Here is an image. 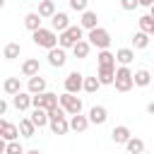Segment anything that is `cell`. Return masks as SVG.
<instances>
[{
    "mask_svg": "<svg viewBox=\"0 0 154 154\" xmlns=\"http://www.w3.org/2000/svg\"><path fill=\"white\" fill-rule=\"evenodd\" d=\"M31 41H34L38 48L51 51V48H55V46H58V31L41 26V29H36V31H31Z\"/></svg>",
    "mask_w": 154,
    "mask_h": 154,
    "instance_id": "cell-2",
    "label": "cell"
},
{
    "mask_svg": "<svg viewBox=\"0 0 154 154\" xmlns=\"http://www.w3.org/2000/svg\"><path fill=\"white\" fill-rule=\"evenodd\" d=\"M36 12H38V14L43 17V19H51V17H53V14L58 12V10H55V0H41V2H38V10H36Z\"/></svg>",
    "mask_w": 154,
    "mask_h": 154,
    "instance_id": "cell-18",
    "label": "cell"
},
{
    "mask_svg": "<svg viewBox=\"0 0 154 154\" xmlns=\"http://www.w3.org/2000/svg\"><path fill=\"white\" fill-rule=\"evenodd\" d=\"M2 89H5V94H10V96L19 94V91H22V82H19V77H7V79L2 82Z\"/></svg>",
    "mask_w": 154,
    "mask_h": 154,
    "instance_id": "cell-25",
    "label": "cell"
},
{
    "mask_svg": "<svg viewBox=\"0 0 154 154\" xmlns=\"http://www.w3.org/2000/svg\"><path fill=\"white\" fill-rule=\"evenodd\" d=\"M82 89H84V75L77 72V70H72V72L65 77V91H70V94H79Z\"/></svg>",
    "mask_w": 154,
    "mask_h": 154,
    "instance_id": "cell-7",
    "label": "cell"
},
{
    "mask_svg": "<svg viewBox=\"0 0 154 154\" xmlns=\"http://www.w3.org/2000/svg\"><path fill=\"white\" fill-rule=\"evenodd\" d=\"M96 77H99V82L101 84H113V79H116V67H99V72H96Z\"/></svg>",
    "mask_w": 154,
    "mask_h": 154,
    "instance_id": "cell-26",
    "label": "cell"
},
{
    "mask_svg": "<svg viewBox=\"0 0 154 154\" xmlns=\"http://www.w3.org/2000/svg\"><path fill=\"white\" fill-rule=\"evenodd\" d=\"M120 7L125 12H132L135 7H140V0H120Z\"/></svg>",
    "mask_w": 154,
    "mask_h": 154,
    "instance_id": "cell-35",
    "label": "cell"
},
{
    "mask_svg": "<svg viewBox=\"0 0 154 154\" xmlns=\"http://www.w3.org/2000/svg\"><path fill=\"white\" fill-rule=\"evenodd\" d=\"M58 101H60V106L65 108L67 116H77V113H82V108H84V106H82V99H79L77 94H70V91L60 94Z\"/></svg>",
    "mask_w": 154,
    "mask_h": 154,
    "instance_id": "cell-6",
    "label": "cell"
},
{
    "mask_svg": "<svg viewBox=\"0 0 154 154\" xmlns=\"http://www.w3.org/2000/svg\"><path fill=\"white\" fill-rule=\"evenodd\" d=\"M46 77H41V75H34V77H29V82H26V91L29 94H43L46 91Z\"/></svg>",
    "mask_w": 154,
    "mask_h": 154,
    "instance_id": "cell-11",
    "label": "cell"
},
{
    "mask_svg": "<svg viewBox=\"0 0 154 154\" xmlns=\"http://www.w3.org/2000/svg\"><path fill=\"white\" fill-rule=\"evenodd\" d=\"M142 154H147V152H142Z\"/></svg>",
    "mask_w": 154,
    "mask_h": 154,
    "instance_id": "cell-45",
    "label": "cell"
},
{
    "mask_svg": "<svg viewBox=\"0 0 154 154\" xmlns=\"http://www.w3.org/2000/svg\"><path fill=\"white\" fill-rule=\"evenodd\" d=\"M113 87H116V91H120V94H125V91H130V89L135 87V82H132V70H130L128 65L116 67V79H113Z\"/></svg>",
    "mask_w": 154,
    "mask_h": 154,
    "instance_id": "cell-3",
    "label": "cell"
},
{
    "mask_svg": "<svg viewBox=\"0 0 154 154\" xmlns=\"http://www.w3.org/2000/svg\"><path fill=\"white\" fill-rule=\"evenodd\" d=\"M79 26L87 29V31H89V29H96V26H99V14H96L94 10H84L82 17H79Z\"/></svg>",
    "mask_w": 154,
    "mask_h": 154,
    "instance_id": "cell-10",
    "label": "cell"
},
{
    "mask_svg": "<svg viewBox=\"0 0 154 154\" xmlns=\"http://www.w3.org/2000/svg\"><path fill=\"white\" fill-rule=\"evenodd\" d=\"M70 2V10H75V12H84V10H89V0H67Z\"/></svg>",
    "mask_w": 154,
    "mask_h": 154,
    "instance_id": "cell-34",
    "label": "cell"
},
{
    "mask_svg": "<svg viewBox=\"0 0 154 154\" xmlns=\"http://www.w3.org/2000/svg\"><path fill=\"white\" fill-rule=\"evenodd\" d=\"M149 36H154V29H152V31H149Z\"/></svg>",
    "mask_w": 154,
    "mask_h": 154,
    "instance_id": "cell-44",
    "label": "cell"
},
{
    "mask_svg": "<svg viewBox=\"0 0 154 154\" xmlns=\"http://www.w3.org/2000/svg\"><path fill=\"white\" fill-rule=\"evenodd\" d=\"M48 128L53 135H67L70 132V120H67V113L63 106L48 111Z\"/></svg>",
    "mask_w": 154,
    "mask_h": 154,
    "instance_id": "cell-1",
    "label": "cell"
},
{
    "mask_svg": "<svg viewBox=\"0 0 154 154\" xmlns=\"http://www.w3.org/2000/svg\"><path fill=\"white\" fill-rule=\"evenodd\" d=\"M108 120V111H106V106H91L89 108V123H94V125H103Z\"/></svg>",
    "mask_w": 154,
    "mask_h": 154,
    "instance_id": "cell-12",
    "label": "cell"
},
{
    "mask_svg": "<svg viewBox=\"0 0 154 154\" xmlns=\"http://www.w3.org/2000/svg\"><path fill=\"white\" fill-rule=\"evenodd\" d=\"M130 137H132V132H130L128 125H116V128L111 130V140H113L116 144H125Z\"/></svg>",
    "mask_w": 154,
    "mask_h": 154,
    "instance_id": "cell-13",
    "label": "cell"
},
{
    "mask_svg": "<svg viewBox=\"0 0 154 154\" xmlns=\"http://www.w3.org/2000/svg\"><path fill=\"white\" fill-rule=\"evenodd\" d=\"M70 51H72V55H75V58H87V55H89V51H91V43H89L87 38H82V41H77Z\"/></svg>",
    "mask_w": 154,
    "mask_h": 154,
    "instance_id": "cell-23",
    "label": "cell"
},
{
    "mask_svg": "<svg viewBox=\"0 0 154 154\" xmlns=\"http://www.w3.org/2000/svg\"><path fill=\"white\" fill-rule=\"evenodd\" d=\"M132 60H135V48H118V51H116V63L130 67Z\"/></svg>",
    "mask_w": 154,
    "mask_h": 154,
    "instance_id": "cell-19",
    "label": "cell"
},
{
    "mask_svg": "<svg viewBox=\"0 0 154 154\" xmlns=\"http://www.w3.org/2000/svg\"><path fill=\"white\" fill-rule=\"evenodd\" d=\"M29 118H31V123H34L36 128H46V125H48V111H46V108H34Z\"/></svg>",
    "mask_w": 154,
    "mask_h": 154,
    "instance_id": "cell-20",
    "label": "cell"
},
{
    "mask_svg": "<svg viewBox=\"0 0 154 154\" xmlns=\"http://www.w3.org/2000/svg\"><path fill=\"white\" fill-rule=\"evenodd\" d=\"M2 137H5L7 142L17 140V137H19V125H14V123H7V128H5V132H2Z\"/></svg>",
    "mask_w": 154,
    "mask_h": 154,
    "instance_id": "cell-31",
    "label": "cell"
},
{
    "mask_svg": "<svg viewBox=\"0 0 154 154\" xmlns=\"http://www.w3.org/2000/svg\"><path fill=\"white\" fill-rule=\"evenodd\" d=\"M140 5H142V7H152V5H154V0H140Z\"/></svg>",
    "mask_w": 154,
    "mask_h": 154,
    "instance_id": "cell-40",
    "label": "cell"
},
{
    "mask_svg": "<svg viewBox=\"0 0 154 154\" xmlns=\"http://www.w3.org/2000/svg\"><path fill=\"white\" fill-rule=\"evenodd\" d=\"M149 46V34L147 31H135L132 34V48L135 51H144Z\"/></svg>",
    "mask_w": 154,
    "mask_h": 154,
    "instance_id": "cell-22",
    "label": "cell"
},
{
    "mask_svg": "<svg viewBox=\"0 0 154 154\" xmlns=\"http://www.w3.org/2000/svg\"><path fill=\"white\" fill-rule=\"evenodd\" d=\"M19 135H22V137H34V135H36V125L31 123L29 116L19 120Z\"/></svg>",
    "mask_w": 154,
    "mask_h": 154,
    "instance_id": "cell-27",
    "label": "cell"
},
{
    "mask_svg": "<svg viewBox=\"0 0 154 154\" xmlns=\"http://www.w3.org/2000/svg\"><path fill=\"white\" fill-rule=\"evenodd\" d=\"M5 128H7V120L0 116V137H2V132H5Z\"/></svg>",
    "mask_w": 154,
    "mask_h": 154,
    "instance_id": "cell-37",
    "label": "cell"
},
{
    "mask_svg": "<svg viewBox=\"0 0 154 154\" xmlns=\"http://www.w3.org/2000/svg\"><path fill=\"white\" fill-rule=\"evenodd\" d=\"M19 53H22V46H19V43H14V41H12V43H7V46L2 48V58H5V60H17V58H19Z\"/></svg>",
    "mask_w": 154,
    "mask_h": 154,
    "instance_id": "cell-28",
    "label": "cell"
},
{
    "mask_svg": "<svg viewBox=\"0 0 154 154\" xmlns=\"http://www.w3.org/2000/svg\"><path fill=\"white\" fill-rule=\"evenodd\" d=\"M5 149H7V140L0 137V154H5Z\"/></svg>",
    "mask_w": 154,
    "mask_h": 154,
    "instance_id": "cell-38",
    "label": "cell"
},
{
    "mask_svg": "<svg viewBox=\"0 0 154 154\" xmlns=\"http://www.w3.org/2000/svg\"><path fill=\"white\" fill-rule=\"evenodd\" d=\"M5 154H24V147H22V142H19V140H12V142H7V149H5Z\"/></svg>",
    "mask_w": 154,
    "mask_h": 154,
    "instance_id": "cell-33",
    "label": "cell"
},
{
    "mask_svg": "<svg viewBox=\"0 0 154 154\" xmlns=\"http://www.w3.org/2000/svg\"><path fill=\"white\" fill-rule=\"evenodd\" d=\"M147 113H149V116H154V99L147 103Z\"/></svg>",
    "mask_w": 154,
    "mask_h": 154,
    "instance_id": "cell-39",
    "label": "cell"
},
{
    "mask_svg": "<svg viewBox=\"0 0 154 154\" xmlns=\"http://www.w3.org/2000/svg\"><path fill=\"white\" fill-rule=\"evenodd\" d=\"M89 125H91V123H89V116H82V113L70 116V130H75V132H84Z\"/></svg>",
    "mask_w": 154,
    "mask_h": 154,
    "instance_id": "cell-16",
    "label": "cell"
},
{
    "mask_svg": "<svg viewBox=\"0 0 154 154\" xmlns=\"http://www.w3.org/2000/svg\"><path fill=\"white\" fill-rule=\"evenodd\" d=\"M5 113H7V101L0 99V116H5Z\"/></svg>",
    "mask_w": 154,
    "mask_h": 154,
    "instance_id": "cell-36",
    "label": "cell"
},
{
    "mask_svg": "<svg viewBox=\"0 0 154 154\" xmlns=\"http://www.w3.org/2000/svg\"><path fill=\"white\" fill-rule=\"evenodd\" d=\"M137 22H140V31H147V34H149V31L154 29V17H152V14H142Z\"/></svg>",
    "mask_w": 154,
    "mask_h": 154,
    "instance_id": "cell-32",
    "label": "cell"
},
{
    "mask_svg": "<svg viewBox=\"0 0 154 154\" xmlns=\"http://www.w3.org/2000/svg\"><path fill=\"white\" fill-rule=\"evenodd\" d=\"M87 41H89L91 46H96L99 51H103V48H108V46H111V34H108V29L96 26V29H89Z\"/></svg>",
    "mask_w": 154,
    "mask_h": 154,
    "instance_id": "cell-5",
    "label": "cell"
},
{
    "mask_svg": "<svg viewBox=\"0 0 154 154\" xmlns=\"http://www.w3.org/2000/svg\"><path fill=\"white\" fill-rule=\"evenodd\" d=\"M46 58H48V65H51V67H63V65L67 63V53H65V48H60V46L51 48Z\"/></svg>",
    "mask_w": 154,
    "mask_h": 154,
    "instance_id": "cell-8",
    "label": "cell"
},
{
    "mask_svg": "<svg viewBox=\"0 0 154 154\" xmlns=\"http://www.w3.org/2000/svg\"><path fill=\"white\" fill-rule=\"evenodd\" d=\"M41 14L38 12H26L24 14V26L29 29V31H36V29H41Z\"/></svg>",
    "mask_w": 154,
    "mask_h": 154,
    "instance_id": "cell-21",
    "label": "cell"
},
{
    "mask_svg": "<svg viewBox=\"0 0 154 154\" xmlns=\"http://www.w3.org/2000/svg\"><path fill=\"white\" fill-rule=\"evenodd\" d=\"M125 149H128V154H142L144 152V142L140 137H130L125 142Z\"/></svg>",
    "mask_w": 154,
    "mask_h": 154,
    "instance_id": "cell-29",
    "label": "cell"
},
{
    "mask_svg": "<svg viewBox=\"0 0 154 154\" xmlns=\"http://www.w3.org/2000/svg\"><path fill=\"white\" fill-rule=\"evenodd\" d=\"M2 7H5V0H0V10H2Z\"/></svg>",
    "mask_w": 154,
    "mask_h": 154,
    "instance_id": "cell-43",
    "label": "cell"
},
{
    "mask_svg": "<svg viewBox=\"0 0 154 154\" xmlns=\"http://www.w3.org/2000/svg\"><path fill=\"white\" fill-rule=\"evenodd\" d=\"M12 106H14L17 111H29V108H31V94H29V91L14 94V96H12Z\"/></svg>",
    "mask_w": 154,
    "mask_h": 154,
    "instance_id": "cell-14",
    "label": "cell"
},
{
    "mask_svg": "<svg viewBox=\"0 0 154 154\" xmlns=\"http://www.w3.org/2000/svg\"><path fill=\"white\" fill-rule=\"evenodd\" d=\"M96 63H99V67H116V53H111L108 48H103V51H99Z\"/></svg>",
    "mask_w": 154,
    "mask_h": 154,
    "instance_id": "cell-17",
    "label": "cell"
},
{
    "mask_svg": "<svg viewBox=\"0 0 154 154\" xmlns=\"http://www.w3.org/2000/svg\"><path fill=\"white\" fill-rule=\"evenodd\" d=\"M149 14H152V17H154V5H152V7H149Z\"/></svg>",
    "mask_w": 154,
    "mask_h": 154,
    "instance_id": "cell-42",
    "label": "cell"
},
{
    "mask_svg": "<svg viewBox=\"0 0 154 154\" xmlns=\"http://www.w3.org/2000/svg\"><path fill=\"white\" fill-rule=\"evenodd\" d=\"M99 87H103V84L99 82V77H84V89H82V91H87V94H96Z\"/></svg>",
    "mask_w": 154,
    "mask_h": 154,
    "instance_id": "cell-30",
    "label": "cell"
},
{
    "mask_svg": "<svg viewBox=\"0 0 154 154\" xmlns=\"http://www.w3.org/2000/svg\"><path fill=\"white\" fill-rule=\"evenodd\" d=\"M24 154H41L38 149H29V152H24Z\"/></svg>",
    "mask_w": 154,
    "mask_h": 154,
    "instance_id": "cell-41",
    "label": "cell"
},
{
    "mask_svg": "<svg viewBox=\"0 0 154 154\" xmlns=\"http://www.w3.org/2000/svg\"><path fill=\"white\" fill-rule=\"evenodd\" d=\"M77 41H82V26H79V24H70L65 31H60V34H58V46H60V48H65V51H67V48H72Z\"/></svg>",
    "mask_w": 154,
    "mask_h": 154,
    "instance_id": "cell-4",
    "label": "cell"
},
{
    "mask_svg": "<svg viewBox=\"0 0 154 154\" xmlns=\"http://www.w3.org/2000/svg\"><path fill=\"white\" fill-rule=\"evenodd\" d=\"M152 84H154V79H152Z\"/></svg>",
    "mask_w": 154,
    "mask_h": 154,
    "instance_id": "cell-46",
    "label": "cell"
},
{
    "mask_svg": "<svg viewBox=\"0 0 154 154\" xmlns=\"http://www.w3.org/2000/svg\"><path fill=\"white\" fill-rule=\"evenodd\" d=\"M152 79H154V77H152V72H149V70H144V67L132 72V82H135V87H142V89H144V87H149V84H152Z\"/></svg>",
    "mask_w": 154,
    "mask_h": 154,
    "instance_id": "cell-15",
    "label": "cell"
},
{
    "mask_svg": "<svg viewBox=\"0 0 154 154\" xmlns=\"http://www.w3.org/2000/svg\"><path fill=\"white\" fill-rule=\"evenodd\" d=\"M22 75H24V77L38 75V58H26V60L22 63Z\"/></svg>",
    "mask_w": 154,
    "mask_h": 154,
    "instance_id": "cell-24",
    "label": "cell"
},
{
    "mask_svg": "<svg viewBox=\"0 0 154 154\" xmlns=\"http://www.w3.org/2000/svg\"><path fill=\"white\" fill-rule=\"evenodd\" d=\"M67 26H70V14H67V12H55V14L51 17V29H53V31L60 34V31H65Z\"/></svg>",
    "mask_w": 154,
    "mask_h": 154,
    "instance_id": "cell-9",
    "label": "cell"
}]
</instances>
